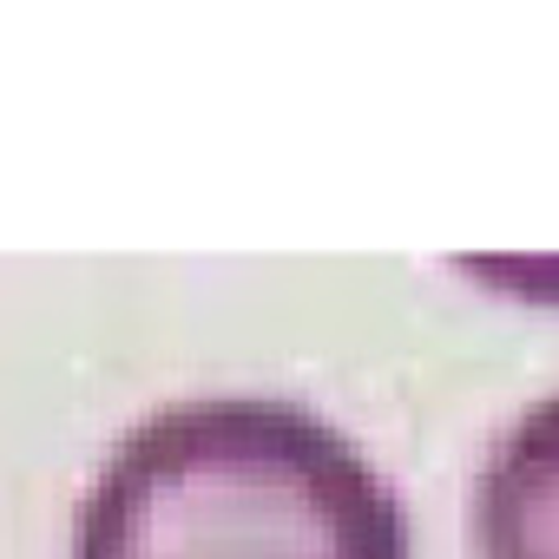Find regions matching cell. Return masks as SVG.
Instances as JSON below:
<instances>
[{"mask_svg": "<svg viewBox=\"0 0 559 559\" xmlns=\"http://www.w3.org/2000/svg\"><path fill=\"white\" fill-rule=\"evenodd\" d=\"M80 559H408V513L323 415L270 395H198L112 441Z\"/></svg>", "mask_w": 559, "mask_h": 559, "instance_id": "cell-1", "label": "cell"}, {"mask_svg": "<svg viewBox=\"0 0 559 559\" xmlns=\"http://www.w3.org/2000/svg\"><path fill=\"white\" fill-rule=\"evenodd\" d=\"M474 520L487 559H559V395L533 402L500 435L474 493Z\"/></svg>", "mask_w": 559, "mask_h": 559, "instance_id": "cell-2", "label": "cell"}]
</instances>
